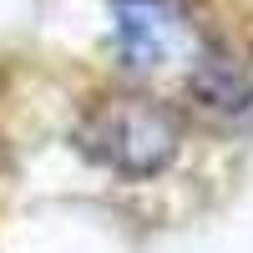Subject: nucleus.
<instances>
[{
  "label": "nucleus",
  "instance_id": "obj_3",
  "mask_svg": "<svg viewBox=\"0 0 253 253\" xmlns=\"http://www.w3.org/2000/svg\"><path fill=\"white\" fill-rule=\"evenodd\" d=\"M187 91L203 112L213 117H243L253 112V76L243 71V61L233 56H218V51H203L198 66L187 71Z\"/></svg>",
  "mask_w": 253,
  "mask_h": 253
},
{
  "label": "nucleus",
  "instance_id": "obj_2",
  "mask_svg": "<svg viewBox=\"0 0 253 253\" xmlns=\"http://www.w3.org/2000/svg\"><path fill=\"white\" fill-rule=\"evenodd\" d=\"M112 31L122 66L137 76L193 71L203 46V31L182 0H112Z\"/></svg>",
  "mask_w": 253,
  "mask_h": 253
},
{
  "label": "nucleus",
  "instance_id": "obj_1",
  "mask_svg": "<svg viewBox=\"0 0 253 253\" xmlns=\"http://www.w3.org/2000/svg\"><path fill=\"white\" fill-rule=\"evenodd\" d=\"M81 147L112 167L122 177H157L162 167H172L177 147H182V126L177 117L162 107L157 96H101L81 122Z\"/></svg>",
  "mask_w": 253,
  "mask_h": 253
}]
</instances>
